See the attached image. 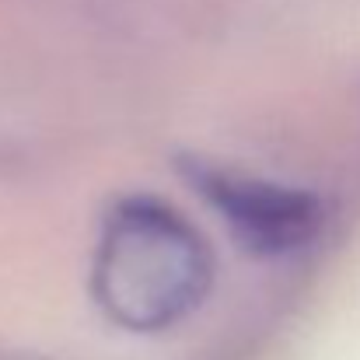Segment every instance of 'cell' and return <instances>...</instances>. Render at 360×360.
<instances>
[{
  "instance_id": "7a4b0ae2",
  "label": "cell",
  "mask_w": 360,
  "mask_h": 360,
  "mask_svg": "<svg viewBox=\"0 0 360 360\" xmlns=\"http://www.w3.org/2000/svg\"><path fill=\"white\" fill-rule=\"evenodd\" d=\"M182 175L196 186V193L217 207L235 231V238L259 255H283L319 235L322 203L311 193L276 186L245 172H228L221 165L189 158Z\"/></svg>"
},
{
  "instance_id": "6da1fadb",
  "label": "cell",
  "mask_w": 360,
  "mask_h": 360,
  "mask_svg": "<svg viewBox=\"0 0 360 360\" xmlns=\"http://www.w3.org/2000/svg\"><path fill=\"white\" fill-rule=\"evenodd\" d=\"M210 252L165 203H120L98 241L95 297L126 329L150 333L186 319L210 290Z\"/></svg>"
}]
</instances>
